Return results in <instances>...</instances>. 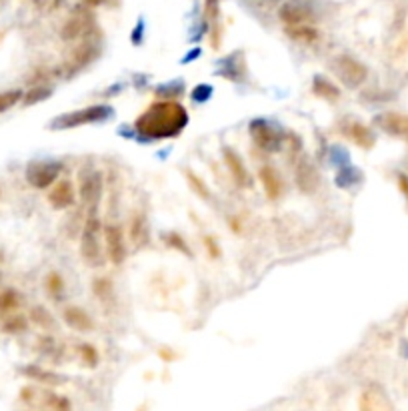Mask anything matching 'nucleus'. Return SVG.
Masks as SVG:
<instances>
[{"instance_id":"obj_1","label":"nucleus","mask_w":408,"mask_h":411,"mask_svg":"<svg viewBox=\"0 0 408 411\" xmlns=\"http://www.w3.org/2000/svg\"><path fill=\"white\" fill-rule=\"evenodd\" d=\"M188 110L179 101H158L136 119L135 131L146 140L174 138L188 127Z\"/></svg>"},{"instance_id":"obj_2","label":"nucleus","mask_w":408,"mask_h":411,"mask_svg":"<svg viewBox=\"0 0 408 411\" xmlns=\"http://www.w3.org/2000/svg\"><path fill=\"white\" fill-rule=\"evenodd\" d=\"M103 55V36L98 29L89 34L86 38L75 43V46L70 48L66 61H64V76L73 78V76L80 75L84 68H89L92 62H96Z\"/></svg>"},{"instance_id":"obj_3","label":"nucleus","mask_w":408,"mask_h":411,"mask_svg":"<svg viewBox=\"0 0 408 411\" xmlns=\"http://www.w3.org/2000/svg\"><path fill=\"white\" fill-rule=\"evenodd\" d=\"M103 229L105 227L100 223L98 213H89L80 233V255L91 267H100L106 261V255L103 253V243H105Z\"/></svg>"},{"instance_id":"obj_4","label":"nucleus","mask_w":408,"mask_h":411,"mask_svg":"<svg viewBox=\"0 0 408 411\" xmlns=\"http://www.w3.org/2000/svg\"><path fill=\"white\" fill-rule=\"evenodd\" d=\"M76 193L80 203L89 209V213H98V205L105 195V175L103 171L84 165L78 171V187Z\"/></svg>"},{"instance_id":"obj_5","label":"nucleus","mask_w":408,"mask_h":411,"mask_svg":"<svg viewBox=\"0 0 408 411\" xmlns=\"http://www.w3.org/2000/svg\"><path fill=\"white\" fill-rule=\"evenodd\" d=\"M112 117V107L108 105H91V107L76 108L70 113H64L61 117H56L50 122V129L56 131H68V129H78V127H86V124H96V122H105Z\"/></svg>"},{"instance_id":"obj_6","label":"nucleus","mask_w":408,"mask_h":411,"mask_svg":"<svg viewBox=\"0 0 408 411\" xmlns=\"http://www.w3.org/2000/svg\"><path fill=\"white\" fill-rule=\"evenodd\" d=\"M248 133H250L252 143L264 152H280L285 149L287 131L276 122L266 121V119H255L248 124Z\"/></svg>"},{"instance_id":"obj_7","label":"nucleus","mask_w":408,"mask_h":411,"mask_svg":"<svg viewBox=\"0 0 408 411\" xmlns=\"http://www.w3.org/2000/svg\"><path fill=\"white\" fill-rule=\"evenodd\" d=\"M94 31H96L94 13H92L91 8L80 4L64 20V24H62L61 29V38L64 43H78V41L86 38Z\"/></svg>"},{"instance_id":"obj_8","label":"nucleus","mask_w":408,"mask_h":411,"mask_svg":"<svg viewBox=\"0 0 408 411\" xmlns=\"http://www.w3.org/2000/svg\"><path fill=\"white\" fill-rule=\"evenodd\" d=\"M333 71L348 89H361L368 78V66L352 55H338L333 61Z\"/></svg>"},{"instance_id":"obj_9","label":"nucleus","mask_w":408,"mask_h":411,"mask_svg":"<svg viewBox=\"0 0 408 411\" xmlns=\"http://www.w3.org/2000/svg\"><path fill=\"white\" fill-rule=\"evenodd\" d=\"M62 171H64V165L61 161H32L27 165L24 177L31 187L38 191H46L59 181Z\"/></svg>"},{"instance_id":"obj_10","label":"nucleus","mask_w":408,"mask_h":411,"mask_svg":"<svg viewBox=\"0 0 408 411\" xmlns=\"http://www.w3.org/2000/svg\"><path fill=\"white\" fill-rule=\"evenodd\" d=\"M20 399L29 405H38L43 410L48 411H70L73 405L68 401V397L59 396L50 389H38L34 385H27L20 391Z\"/></svg>"},{"instance_id":"obj_11","label":"nucleus","mask_w":408,"mask_h":411,"mask_svg":"<svg viewBox=\"0 0 408 411\" xmlns=\"http://www.w3.org/2000/svg\"><path fill=\"white\" fill-rule=\"evenodd\" d=\"M315 10L304 2V0H285L278 6V20L288 27H303V24H312L315 22Z\"/></svg>"},{"instance_id":"obj_12","label":"nucleus","mask_w":408,"mask_h":411,"mask_svg":"<svg viewBox=\"0 0 408 411\" xmlns=\"http://www.w3.org/2000/svg\"><path fill=\"white\" fill-rule=\"evenodd\" d=\"M103 237H105V251L106 259L110 261L114 267L124 265V261L128 257L126 251V241H124V231L119 223H108L103 229Z\"/></svg>"},{"instance_id":"obj_13","label":"nucleus","mask_w":408,"mask_h":411,"mask_svg":"<svg viewBox=\"0 0 408 411\" xmlns=\"http://www.w3.org/2000/svg\"><path fill=\"white\" fill-rule=\"evenodd\" d=\"M222 159H225V165H227L228 173H230V177H232V181L236 183V187H241L244 191L252 189V185H255L252 175L248 173V168L244 165L241 154L234 151L232 147H225V149H222Z\"/></svg>"},{"instance_id":"obj_14","label":"nucleus","mask_w":408,"mask_h":411,"mask_svg":"<svg viewBox=\"0 0 408 411\" xmlns=\"http://www.w3.org/2000/svg\"><path fill=\"white\" fill-rule=\"evenodd\" d=\"M340 133L348 138V140H352L356 147H361L364 151H370L375 145H377V135H375V131L368 127V124H364L361 121H354V119H348L340 124Z\"/></svg>"},{"instance_id":"obj_15","label":"nucleus","mask_w":408,"mask_h":411,"mask_svg":"<svg viewBox=\"0 0 408 411\" xmlns=\"http://www.w3.org/2000/svg\"><path fill=\"white\" fill-rule=\"evenodd\" d=\"M46 199H48L50 207L56 209V211L70 209V207H75L76 203V187L73 185V181L61 179V181H56V183L48 189Z\"/></svg>"},{"instance_id":"obj_16","label":"nucleus","mask_w":408,"mask_h":411,"mask_svg":"<svg viewBox=\"0 0 408 411\" xmlns=\"http://www.w3.org/2000/svg\"><path fill=\"white\" fill-rule=\"evenodd\" d=\"M375 124L391 137L408 138V115L405 113H380L375 117Z\"/></svg>"},{"instance_id":"obj_17","label":"nucleus","mask_w":408,"mask_h":411,"mask_svg":"<svg viewBox=\"0 0 408 411\" xmlns=\"http://www.w3.org/2000/svg\"><path fill=\"white\" fill-rule=\"evenodd\" d=\"M294 181H296V187L306 195L317 191L318 185H320V173H318V168L315 167V163L310 159L299 161L296 171H294Z\"/></svg>"},{"instance_id":"obj_18","label":"nucleus","mask_w":408,"mask_h":411,"mask_svg":"<svg viewBox=\"0 0 408 411\" xmlns=\"http://www.w3.org/2000/svg\"><path fill=\"white\" fill-rule=\"evenodd\" d=\"M258 181L262 185L264 195L271 199V201H278V199L282 197V193H285V183H282L280 173L274 167L264 165V167L258 168Z\"/></svg>"},{"instance_id":"obj_19","label":"nucleus","mask_w":408,"mask_h":411,"mask_svg":"<svg viewBox=\"0 0 408 411\" xmlns=\"http://www.w3.org/2000/svg\"><path fill=\"white\" fill-rule=\"evenodd\" d=\"M62 319L73 331H78V333H89L94 329V321L89 315V311L78 305H68L62 313Z\"/></svg>"},{"instance_id":"obj_20","label":"nucleus","mask_w":408,"mask_h":411,"mask_svg":"<svg viewBox=\"0 0 408 411\" xmlns=\"http://www.w3.org/2000/svg\"><path fill=\"white\" fill-rule=\"evenodd\" d=\"M20 373L27 380L34 381V383H40V385H46V387H56V385L64 383V377H62L61 373H54V371H50V369L40 366L20 367Z\"/></svg>"},{"instance_id":"obj_21","label":"nucleus","mask_w":408,"mask_h":411,"mask_svg":"<svg viewBox=\"0 0 408 411\" xmlns=\"http://www.w3.org/2000/svg\"><path fill=\"white\" fill-rule=\"evenodd\" d=\"M361 411H393V405L380 387L370 385L361 397Z\"/></svg>"},{"instance_id":"obj_22","label":"nucleus","mask_w":408,"mask_h":411,"mask_svg":"<svg viewBox=\"0 0 408 411\" xmlns=\"http://www.w3.org/2000/svg\"><path fill=\"white\" fill-rule=\"evenodd\" d=\"M204 18L211 24V43L216 50L220 46V0H204Z\"/></svg>"},{"instance_id":"obj_23","label":"nucleus","mask_w":408,"mask_h":411,"mask_svg":"<svg viewBox=\"0 0 408 411\" xmlns=\"http://www.w3.org/2000/svg\"><path fill=\"white\" fill-rule=\"evenodd\" d=\"M285 32H287V36L290 41H294V43H299V45L312 46L320 41V31H318L315 24L288 27V29H285Z\"/></svg>"},{"instance_id":"obj_24","label":"nucleus","mask_w":408,"mask_h":411,"mask_svg":"<svg viewBox=\"0 0 408 411\" xmlns=\"http://www.w3.org/2000/svg\"><path fill=\"white\" fill-rule=\"evenodd\" d=\"M312 92L317 94L318 99L328 101V103L340 101V89L334 85L331 78H326V76L322 75L315 76V80H312Z\"/></svg>"},{"instance_id":"obj_25","label":"nucleus","mask_w":408,"mask_h":411,"mask_svg":"<svg viewBox=\"0 0 408 411\" xmlns=\"http://www.w3.org/2000/svg\"><path fill=\"white\" fill-rule=\"evenodd\" d=\"M22 305V295L15 287H6L0 291V317L13 315Z\"/></svg>"},{"instance_id":"obj_26","label":"nucleus","mask_w":408,"mask_h":411,"mask_svg":"<svg viewBox=\"0 0 408 411\" xmlns=\"http://www.w3.org/2000/svg\"><path fill=\"white\" fill-rule=\"evenodd\" d=\"M29 317L24 315H18V313H13V315H6L2 317V323H0V329L8 336H20L29 329Z\"/></svg>"},{"instance_id":"obj_27","label":"nucleus","mask_w":408,"mask_h":411,"mask_svg":"<svg viewBox=\"0 0 408 411\" xmlns=\"http://www.w3.org/2000/svg\"><path fill=\"white\" fill-rule=\"evenodd\" d=\"M29 321H32L36 327H40V329H45V331H50V329H54V325H56V321L52 317V313L43 307V305H34L31 309V317Z\"/></svg>"},{"instance_id":"obj_28","label":"nucleus","mask_w":408,"mask_h":411,"mask_svg":"<svg viewBox=\"0 0 408 411\" xmlns=\"http://www.w3.org/2000/svg\"><path fill=\"white\" fill-rule=\"evenodd\" d=\"M52 89L50 87H45V85H36V87H32L29 91L24 92V96H22V105L24 107H34V105H38V103H45L48 101L50 96H52Z\"/></svg>"},{"instance_id":"obj_29","label":"nucleus","mask_w":408,"mask_h":411,"mask_svg":"<svg viewBox=\"0 0 408 411\" xmlns=\"http://www.w3.org/2000/svg\"><path fill=\"white\" fill-rule=\"evenodd\" d=\"M76 355L80 359V363L86 367V369H94V367H98V363H100V355H98V351H96V347L92 343H78Z\"/></svg>"},{"instance_id":"obj_30","label":"nucleus","mask_w":408,"mask_h":411,"mask_svg":"<svg viewBox=\"0 0 408 411\" xmlns=\"http://www.w3.org/2000/svg\"><path fill=\"white\" fill-rule=\"evenodd\" d=\"M163 241H165V245H167L168 249H172V251H179V253H182V255H186V257H192V249L188 247V243H186V239L182 237L181 233H165L163 235Z\"/></svg>"},{"instance_id":"obj_31","label":"nucleus","mask_w":408,"mask_h":411,"mask_svg":"<svg viewBox=\"0 0 408 411\" xmlns=\"http://www.w3.org/2000/svg\"><path fill=\"white\" fill-rule=\"evenodd\" d=\"M130 237L136 245L144 243L146 237H149V225H146V219L144 215L136 213L135 219H133V227H130Z\"/></svg>"},{"instance_id":"obj_32","label":"nucleus","mask_w":408,"mask_h":411,"mask_svg":"<svg viewBox=\"0 0 408 411\" xmlns=\"http://www.w3.org/2000/svg\"><path fill=\"white\" fill-rule=\"evenodd\" d=\"M22 96H24V92L20 91V89H10V91L0 92V115L16 107L18 103H22Z\"/></svg>"},{"instance_id":"obj_33","label":"nucleus","mask_w":408,"mask_h":411,"mask_svg":"<svg viewBox=\"0 0 408 411\" xmlns=\"http://www.w3.org/2000/svg\"><path fill=\"white\" fill-rule=\"evenodd\" d=\"M186 181H188L190 189L197 193L198 197L204 199V201H209V199H211V189H209V185L204 183L195 171H186Z\"/></svg>"},{"instance_id":"obj_34","label":"nucleus","mask_w":408,"mask_h":411,"mask_svg":"<svg viewBox=\"0 0 408 411\" xmlns=\"http://www.w3.org/2000/svg\"><path fill=\"white\" fill-rule=\"evenodd\" d=\"M45 285L46 291H48V295L54 297V299L61 297L62 293H64V279H62V275L56 273V271H50V273L46 275Z\"/></svg>"},{"instance_id":"obj_35","label":"nucleus","mask_w":408,"mask_h":411,"mask_svg":"<svg viewBox=\"0 0 408 411\" xmlns=\"http://www.w3.org/2000/svg\"><path fill=\"white\" fill-rule=\"evenodd\" d=\"M361 179H363V175H361L358 168L345 167L340 168V173H338V177H336V183L340 185V187H352V185L361 183Z\"/></svg>"},{"instance_id":"obj_36","label":"nucleus","mask_w":408,"mask_h":411,"mask_svg":"<svg viewBox=\"0 0 408 411\" xmlns=\"http://www.w3.org/2000/svg\"><path fill=\"white\" fill-rule=\"evenodd\" d=\"M94 293H96L98 299L108 301V297H110V293H112V283H110V279H106V277L96 279V281H94Z\"/></svg>"},{"instance_id":"obj_37","label":"nucleus","mask_w":408,"mask_h":411,"mask_svg":"<svg viewBox=\"0 0 408 411\" xmlns=\"http://www.w3.org/2000/svg\"><path fill=\"white\" fill-rule=\"evenodd\" d=\"M156 92H158L160 96H165V101H174L176 96H181L182 92H184V85H182V82H176V85L168 82L165 87H160Z\"/></svg>"},{"instance_id":"obj_38","label":"nucleus","mask_w":408,"mask_h":411,"mask_svg":"<svg viewBox=\"0 0 408 411\" xmlns=\"http://www.w3.org/2000/svg\"><path fill=\"white\" fill-rule=\"evenodd\" d=\"M212 94V87L211 85H198V87H195L192 89V92H190V96L197 101V103H204V101H209Z\"/></svg>"},{"instance_id":"obj_39","label":"nucleus","mask_w":408,"mask_h":411,"mask_svg":"<svg viewBox=\"0 0 408 411\" xmlns=\"http://www.w3.org/2000/svg\"><path fill=\"white\" fill-rule=\"evenodd\" d=\"M202 243H204V249L209 251V255H211L212 259H218V257H220V253H222V251H220V245L216 243V239H214V237L206 235Z\"/></svg>"},{"instance_id":"obj_40","label":"nucleus","mask_w":408,"mask_h":411,"mask_svg":"<svg viewBox=\"0 0 408 411\" xmlns=\"http://www.w3.org/2000/svg\"><path fill=\"white\" fill-rule=\"evenodd\" d=\"M396 183H398L400 193H402V195H405V199L408 201V175H405V173H398V177H396Z\"/></svg>"},{"instance_id":"obj_41","label":"nucleus","mask_w":408,"mask_h":411,"mask_svg":"<svg viewBox=\"0 0 408 411\" xmlns=\"http://www.w3.org/2000/svg\"><path fill=\"white\" fill-rule=\"evenodd\" d=\"M100 4H105V0H82V6H86V8H96V6H100Z\"/></svg>"},{"instance_id":"obj_42","label":"nucleus","mask_w":408,"mask_h":411,"mask_svg":"<svg viewBox=\"0 0 408 411\" xmlns=\"http://www.w3.org/2000/svg\"><path fill=\"white\" fill-rule=\"evenodd\" d=\"M168 349H160L158 351V355H160V357H163V359H165V361H172V359H174V353H167Z\"/></svg>"},{"instance_id":"obj_43","label":"nucleus","mask_w":408,"mask_h":411,"mask_svg":"<svg viewBox=\"0 0 408 411\" xmlns=\"http://www.w3.org/2000/svg\"><path fill=\"white\" fill-rule=\"evenodd\" d=\"M0 283H2V273H0Z\"/></svg>"},{"instance_id":"obj_44","label":"nucleus","mask_w":408,"mask_h":411,"mask_svg":"<svg viewBox=\"0 0 408 411\" xmlns=\"http://www.w3.org/2000/svg\"><path fill=\"white\" fill-rule=\"evenodd\" d=\"M0 4H2V0H0Z\"/></svg>"}]
</instances>
